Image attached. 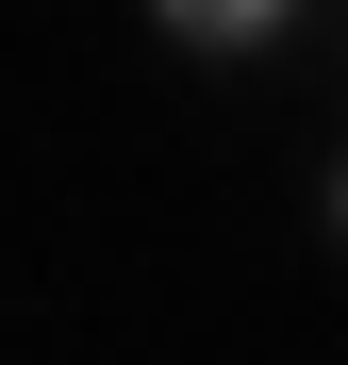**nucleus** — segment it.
Masks as SVG:
<instances>
[{"label": "nucleus", "instance_id": "f257e3e1", "mask_svg": "<svg viewBox=\"0 0 348 365\" xmlns=\"http://www.w3.org/2000/svg\"><path fill=\"white\" fill-rule=\"evenodd\" d=\"M149 17L183 34V50H265L282 17H299V0H149Z\"/></svg>", "mask_w": 348, "mask_h": 365}, {"label": "nucleus", "instance_id": "f03ea898", "mask_svg": "<svg viewBox=\"0 0 348 365\" xmlns=\"http://www.w3.org/2000/svg\"><path fill=\"white\" fill-rule=\"evenodd\" d=\"M332 232H348V166H332Z\"/></svg>", "mask_w": 348, "mask_h": 365}]
</instances>
